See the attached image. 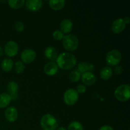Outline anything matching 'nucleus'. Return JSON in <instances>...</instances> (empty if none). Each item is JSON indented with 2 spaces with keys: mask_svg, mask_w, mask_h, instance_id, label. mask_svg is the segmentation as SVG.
Wrapping results in <instances>:
<instances>
[{
  "mask_svg": "<svg viewBox=\"0 0 130 130\" xmlns=\"http://www.w3.org/2000/svg\"><path fill=\"white\" fill-rule=\"evenodd\" d=\"M76 58L74 55L68 52H64L57 58V65L58 67L63 70H70L76 65Z\"/></svg>",
  "mask_w": 130,
  "mask_h": 130,
  "instance_id": "f257e3e1",
  "label": "nucleus"
},
{
  "mask_svg": "<svg viewBox=\"0 0 130 130\" xmlns=\"http://www.w3.org/2000/svg\"><path fill=\"white\" fill-rule=\"evenodd\" d=\"M40 124L43 130H56L58 127V121L53 115L46 114L41 119Z\"/></svg>",
  "mask_w": 130,
  "mask_h": 130,
  "instance_id": "f03ea898",
  "label": "nucleus"
},
{
  "mask_svg": "<svg viewBox=\"0 0 130 130\" xmlns=\"http://www.w3.org/2000/svg\"><path fill=\"white\" fill-rule=\"evenodd\" d=\"M62 44L67 51L74 52L79 46L78 38L73 34H67L64 36V38L62 39Z\"/></svg>",
  "mask_w": 130,
  "mask_h": 130,
  "instance_id": "7ed1b4c3",
  "label": "nucleus"
},
{
  "mask_svg": "<svg viewBox=\"0 0 130 130\" xmlns=\"http://www.w3.org/2000/svg\"><path fill=\"white\" fill-rule=\"evenodd\" d=\"M114 95L119 101L124 102L130 98V86L129 85H121L118 86L114 91Z\"/></svg>",
  "mask_w": 130,
  "mask_h": 130,
  "instance_id": "20e7f679",
  "label": "nucleus"
},
{
  "mask_svg": "<svg viewBox=\"0 0 130 130\" xmlns=\"http://www.w3.org/2000/svg\"><path fill=\"white\" fill-rule=\"evenodd\" d=\"M122 58V55L118 50H112L108 52L105 60L109 66H116L120 63Z\"/></svg>",
  "mask_w": 130,
  "mask_h": 130,
  "instance_id": "39448f33",
  "label": "nucleus"
},
{
  "mask_svg": "<svg viewBox=\"0 0 130 130\" xmlns=\"http://www.w3.org/2000/svg\"><path fill=\"white\" fill-rule=\"evenodd\" d=\"M79 99V94L74 89H69L63 95V101L67 105H73Z\"/></svg>",
  "mask_w": 130,
  "mask_h": 130,
  "instance_id": "423d86ee",
  "label": "nucleus"
},
{
  "mask_svg": "<svg viewBox=\"0 0 130 130\" xmlns=\"http://www.w3.org/2000/svg\"><path fill=\"white\" fill-rule=\"evenodd\" d=\"M6 55L10 57H13L17 55L19 52V46L16 42L10 41L6 44L4 49Z\"/></svg>",
  "mask_w": 130,
  "mask_h": 130,
  "instance_id": "0eeeda50",
  "label": "nucleus"
},
{
  "mask_svg": "<svg viewBox=\"0 0 130 130\" xmlns=\"http://www.w3.org/2000/svg\"><path fill=\"white\" fill-rule=\"evenodd\" d=\"M36 57V53L35 51L32 49H25L22 52L20 58H21V62L24 63H32L35 60Z\"/></svg>",
  "mask_w": 130,
  "mask_h": 130,
  "instance_id": "6e6552de",
  "label": "nucleus"
},
{
  "mask_svg": "<svg viewBox=\"0 0 130 130\" xmlns=\"http://www.w3.org/2000/svg\"><path fill=\"white\" fill-rule=\"evenodd\" d=\"M126 24L123 19H118L114 20L111 25L112 31L115 34H119L125 29Z\"/></svg>",
  "mask_w": 130,
  "mask_h": 130,
  "instance_id": "1a4fd4ad",
  "label": "nucleus"
},
{
  "mask_svg": "<svg viewBox=\"0 0 130 130\" xmlns=\"http://www.w3.org/2000/svg\"><path fill=\"white\" fill-rule=\"evenodd\" d=\"M18 110L14 107L7 108L5 112V117L6 121L10 123H14L18 118Z\"/></svg>",
  "mask_w": 130,
  "mask_h": 130,
  "instance_id": "9d476101",
  "label": "nucleus"
},
{
  "mask_svg": "<svg viewBox=\"0 0 130 130\" xmlns=\"http://www.w3.org/2000/svg\"><path fill=\"white\" fill-rule=\"evenodd\" d=\"M43 3L41 0H27L25 1L27 9L30 11H38L41 8Z\"/></svg>",
  "mask_w": 130,
  "mask_h": 130,
  "instance_id": "9b49d317",
  "label": "nucleus"
},
{
  "mask_svg": "<svg viewBox=\"0 0 130 130\" xmlns=\"http://www.w3.org/2000/svg\"><path fill=\"white\" fill-rule=\"evenodd\" d=\"M96 76L93 72H86L83 74L81 76L82 82L87 86H91L96 82Z\"/></svg>",
  "mask_w": 130,
  "mask_h": 130,
  "instance_id": "f8f14e48",
  "label": "nucleus"
},
{
  "mask_svg": "<svg viewBox=\"0 0 130 130\" xmlns=\"http://www.w3.org/2000/svg\"><path fill=\"white\" fill-rule=\"evenodd\" d=\"M58 71V67L57 63L54 62H50L47 63L44 67V72L46 75L52 76L55 75Z\"/></svg>",
  "mask_w": 130,
  "mask_h": 130,
  "instance_id": "ddd939ff",
  "label": "nucleus"
},
{
  "mask_svg": "<svg viewBox=\"0 0 130 130\" xmlns=\"http://www.w3.org/2000/svg\"><path fill=\"white\" fill-rule=\"evenodd\" d=\"M73 24L72 21L69 19H64L60 23V31L63 34H68L70 33L72 30Z\"/></svg>",
  "mask_w": 130,
  "mask_h": 130,
  "instance_id": "4468645a",
  "label": "nucleus"
},
{
  "mask_svg": "<svg viewBox=\"0 0 130 130\" xmlns=\"http://www.w3.org/2000/svg\"><path fill=\"white\" fill-rule=\"evenodd\" d=\"M95 69V66L92 63H87L86 62H81L77 66V71L80 74H84L86 72H91Z\"/></svg>",
  "mask_w": 130,
  "mask_h": 130,
  "instance_id": "2eb2a0df",
  "label": "nucleus"
},
{
  "mask_svg": "<svg viewBox=\"0 0 130 130\" xmlns=\"http://www.w3.org/2000/svg\"><path fill=\"white\" fill-rule=\"evenodd\" d=\"M44 55L50 60H54L58 57V52L57 50L52 46H48L44 50Z\"/></svg>",
  "mask_w": 130,
  "mask_h": 130,
  "instance_id": "dca6fc26",
  "label": "nucleus"
},
{
  "mask_svg": "<svg viewBox=\"0 0 130 130\" xmlns=\"http://www.w3.org/2000/svg\"><path fill=\"white\" fill-rule=\"evenodd\" d=\"M13 98L9 94L3 93L0 94V109H4L8 106Z\"/></svg>",
  "mask_w": 130,
  "mask_h": 130,
  "instance_id": "f3484780",
  "label": "nucleus"
},
{
  "mask_svg": "<svg viewBox=\"0 0 130 130\" xmlns=\"http://www.w3.org/2000/svg\"><path fill=\"white\" fill-rule=\"evenodd\" d=\"M6 90L11 97L15 96L19 91V85L15 81H10L6 86Z\"/></svg>",
  "mask_w": 130,
  "mask_h": 130,
  "instance_id": "a211bd4d",
  "label": "nucleus"
},
{
  "mask_svg": "<svg viewBox=\"0 0 130 130\" xmlns=\"http://www.w3.org/2000/svg\"><path fill=\"white\" fill-rule=\"evenodd\" d=\"M1 67L5 72H10L13 67V62L10 58H4L1 63Z\"/></svg>",
  "mask_w": 130,
  "mask_h": 130,
  "instance_id": "6ab92c4d",
  "label": "nucleus"
},
{
  "mask_svg": "<svg viewBox=\"0 0 130 130\" xmlns=\"http://www.w3.org/2000/svg\"><path fill=\"white\" fill-rule=\"evenodd\" d=\"M66 5V1L65 0H51L49 1V6L52 10L58 11L63 8Z\"/></svg>",
  "mask_w": 130,
  "mask_h": 130,
  "instance_id": "aec40b11",
  "label": "nucleus"
},
{
  "mask_svg": "<svg viewBox=\"0 0 130 130\" xmlns=\"http://www.w3.org/2000/svg\"><path fill=\"white\" fill-rule=\"evenodd\" d=\"M112 69L109 66L104 67L100 72V78L104 80H108L112 76Z\"/></svg>",
  "mask_w": 130,
  "mask_h": 130,
  "instance_id": "412c9836",
  "label": "nucleus"
},
{
  "mask_svg": "<svg viewBox=\"0 0 130 130\" xmlns=\"http://www.w3.org/2000/svg\"><path fill=\"white\" fill-rule=\"evenodd\" d=\"M8 5L11 8L19 9L22 7L25 4L24 0H10L8 1Z\"/></svg>",
  "mask_w": 130,
  "mask_h": 130,
  "instance_id": "4be33fe9",
  "label": "nucleus"
},
{
  "mask_svg": "<svg viewBox=\"0 0 130 130\" xmlns=\"http://www.w3.org/2000/svg\"><path fill=\"white\" fill-rule=\"evenodd\" d=\"M69 130H83V126L82 124L80 123L79 122L76 121H72L68 126Z\"/></svg>",
  "mask_w": 130,
  "mask_h": 130,
  "instance_id": "5701e85b",
  "label": "nucleus"
},
{
  "mask_svg": "<svg viewBox=\"0 0 130 130\" xmlns=\"http://www.w3.org/2000/svg\"><path fill=\"white\" fill-rule=\"evenodd\" d=\"M81 77V75L77 71H74L70 73L69 74V79L71 82L77 83L79 81L80 78Z\"/></svg>",
  "mask_w": 130,
  "mask_h": 130,
  "instance_id": "b1692460",
  "label": "nucleus"
},
{
  "mask_svg": "<svg viewBox=\"0 0 130 130\" xmlns=\"http://www.w3.org/2000/svg\"><path fill=\"white\" fill-rule=\"evenodd\" d=\"M14 69H15V72L17 74L22 73L25 69V66H24V63H22L21 61H17L15 64Z\"/></svg>",
  "mask_w": 130,
  "mask_h": 130,
  "instance_id": "393cba45",
  "label": "nucleus"
},
{
  "mask_svg": "<svg viewBox=\"0 0 130 130\" xmlns=\"http://www.w3.org/2000/svg\"><path fill=\"white\" fill-rule=\"evenodd\" d=\"M53 38L54 39L57 41H61L64 38V34L62 31L59 30H56L53 32Z\"/></svg>",
  "mask_w": 130,
  "mask_h": 130,
  "instance_id": "a878e982",
  "label": "nucleus"
},
{
  "mask_svg": "<svg viewBox=\"0 0 130 130\" xmlns=\"http://www.w3.org/2000/svg\"><path fill=\"white\" fill-rule=\"evenodd\" d=\"M14 27H15V30L17 32H22L25 28L24 24L20 21H17V22H15Z\"/></svg>",
  "mask_w": 130,
  "mask_h": 130,
  "instance_id": "bb28decb",
  "label": "nucleus"
},
{
  "mask_svg": "<svg viewBox=\"0 0 130 130\" xmlns=\"http://www.w3.org/2000/svg\"><path fill=\"white\" fill-rule=\"evenodd\" d=\"M86 88L85 86V85H79L77 86V89H76V91L79 93H84L86 92Z\"/></svg>",
  "mask_w": 130,
  "mask_h": 130,
  "instance_id": "cd10ccee",
  "label": "nucleus"
},
{
  "mask_svg": "<svg viewBox=\"0 0 130 130\" xmlns=\"http://www.w3.org/2000/svg\"><path fill=\"white\" fill-rule=\"evenodd\" d=\"M123 68H122L121 66H116L115 67V69H114V72H115V73L116 74H121L123 72Z\"/></svg>",
  "mask_w": 130,
  "mask_h": 130,
  "instance_id": "c85d7f7f",
  "label": "nucleus"
},
{
  "mask_svg": "<svg viewBox=\"0 0 130 130\" xmlns=\"http://www.w3.org/2000/svg\"><path fill=\"white\" fill-rule=\"evenodd\" d=\"M99 130H114L112 127L109 125H104L99 129Z\"/></svg>",
  "mask_w": 130,
  "mask_h": 130,
  "instance_id": "c756f323",
  "label": "nucleus"
},
{
  "mask_svg": "<svg viewBox=\"0 0 130 130\" xmlns=\"http://www.w3.org/2000/svg\"><path fill=\"white\" fill-rule=\"evenodd\" d=\"M123 20H124L126 24H129L130 19H129V18L128 17H125L123 19Z\"/></svg>",
  "mask_w": 130,
  "mask_h": 130,
  "instance_id": "7c9ffc66",
  "label": "nucleus"
},
{
  "mask_svg": "<svg viewBox=\"0 0 130 130\" xmlns=\"http://www.w3.org/2000/svg\"><path fill=\"white\" fill-rule=\"evenodd\" d=\"M3 53H4L3 48L1 46H0V57H2V56L3 55Z\"/></svg>",
  "mask_w": 130,
  "mask_h": 130,
  "instance_id": "2f4dec72",
  "label": "nucleus"
},
{
  "mask_svg": "<svg viewBox=\"0 0 130 130\" xmlns=\"http://www.w3.org/2000/svg\"><path fill=\"white\" fill-rule=\"evenodd\" d=\"M57 130H67V129H66V128H64V127L61 126V127H59V128H58V129H57Z\"/></svg>",
  "mask_w": 130,
  "mask_h": 130,
  "instance_id": "473e14b6",
  "label": "nucleus"
}]
</instances>
